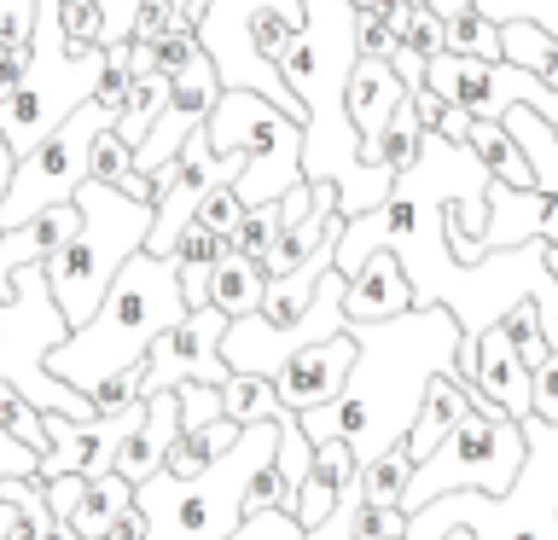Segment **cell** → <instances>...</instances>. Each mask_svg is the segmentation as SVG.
<instances>
[{"label": "cell", "instance_id": "cell-1", "mask_svg": "<svg viewBox=\"0 0 558 540\" xmlns=\"http://www.w3.org/2000/svg\"><path fill=\"white\" fill-rule=\"evenodd\" d=\"M355 331V366H349V383L338 390V401L326 407L296 413L308 430V442H338L355 447V459L366 465L373 453L408 442L418 401H425V383L436 372L453 378V348H460V320L442 303L408 308L396 320L378 326H349Z\"/></svg>", "mask_w": 558, "mask_h": 540}, {"label": "cell", "instance_id": "cell-2", "mask_svg": "<svg viewBox=\"0 0 558 540\" xmlns=\"http://www.w3.org/2000/svg\"><path fill=\"white\" fill-rule=\"evenodd\" d=\"M181 320H186V296H181V273H174V261L151 256V250H134L117 268L105 303L94 308V320L76 326L47 355V372L87 395L94 383L140 366V360H146V348L163 338L169 326H181Z\"/></svg>", "mask_w": 558, "mask_h": 540}, {"label": "cell", "instance_id": "cell-3", "mask_svg": "<svg viewBox=\"0 0 558 540\" xmlns=\"http://www.w3.org/2000/svg\"><path fill=\"white\" fill-rule=\"evenodd\" d=\"M279 447V418L244 425L239 442L204 465L198 477H169L157 470L134 488V505L146 512V540H227L244 517V482L256 465H268Z\"/></svg>", "mask_w": 558, "mask_h": 540}, {"label": "cell", "instance_id": "cell-4", "mask_svg": "<svg viewBox=\"0 0 558 540\" xmlns=\"http://www.w3.org/2000/svg\"><path fill=\"white\" fill-rule=\"evenodd\" d=\"M523 470L506 494H442L408 517V540L471 529V540H558V425L523 418Z\"/></svg>", "mask_w": 558, "mask_h": 540}, {"label": "cell", "instance_id": "cell-5", "mask_svg": "<svg viewBox=\"0 0 558 540\" xmlns=\"http://www.w3.org/2000/svg\"><path fill=\"white\" fill-rule=\"evenodd\" d=\"M76 209H82L76 238H64V250L52 261H41V268H47V291H52V303H59L70 331L94 320V308L105 303L117 268L134 250H146V233H151V204L122 198L117 186L82 181L76 186Z\"/></svg>", "mask_w": 558, "mask_h": 540}, {"label": "cell", "instance_id": "cell-6", "mask_svg": "<svg viewBox=\"0 0 558 540\" xmlns=\"http://www.w3.org/2000/svg\"><path fill=\"white\" fill-rule=\"evenodd\" d=\"M70 338L59 303L47 291V268L12 273V303H0V383H12L24 401H35L41 413H64V418H94V401L82 390H70L47 372V355Z\"/></svg>", "mask_w": 558, "mask_h": 540}, {"label": "cell", "instance_id": "cell-7", "mask_svg": "<svg viewBox=\"0 0 558 540\" xmlns=\"http://www.w3.org/2000/svg\"><path fill=\"white\" fill-rule=\"evenodd\" d=\"M204 134L221 157L244 151V174L233 181V192L251 204H274L303 181V122L279 116L262 94L244 87H221L216 111L204 116Z\"/></svg>", "mask_w": 558, "mask_h": 540}, {"label": "cell", "instance_id": "cell-8", "mask_svg": "<svg viewBox=\"0 0 558 540\" xmlns=\"http://www.w3.org/2000/svg\"><path fill=\"white\" fill-rule=\"evenodd\" d=\"M523 425L518 418H488V413H465L453 435L442 447L430 453V459L413 465V482L408 494H401V512H425L430 500L442 494H506V488L518 482L523 470Z\"/></svg>", "mask_w": 558, "mask_h": 540}, {"label": "cell", "instance_id": "cell-9", "mask_svg": "<svg viewBox=\"0 0 558 540\" xmlns=\"http://www.w3.org/2000/svg\"><path fill=\"white\" fill-rule=\"evenodd\" d=\"M105 128H117V111L82 99L41 146L17 157L12 186H7V198H0V233H7V226H24L29 216H41L52 204H76V186L87 181V151H94V139Z\"/></svg>", "mask_w": 558, "mask_h": 540}, {"label": "cell", "instance_id": "cell-10", "mask_svg": "<svg viewBox=\"0 0 558 540\" xmlns=\"http://www.w3.org/2000/svg\"><path fill=\"white\" fill-rule=\"evenodd\" d=\"M221 338H227V314L221 308H186L181 326H169L163 338L146 348L140 366V401L181 390V383H227L233 366L221 360Z\"/></svg>", "mask_w": 558, "mask_h": 540}, {"label": "cell", "instance_id": "cell-11", "mask_svg": "<svg viewBox=\"0 0 558 540\" xmlns=\"http://www.w3.org/2000/svg\"><path fill=\"white\" fill-rule=\"evenodd\" d=\"M47 425V453H41V470L35 477H64V470H82V477H105L117 470V453L122 442L146 425V401L122 407L111 418H64V413H41Z\"/></svg>", "mask_w": 558, "mask_h": 540}, {"label": "cell", "instance_id": "cell-12", "mask_svg": "<svg viewBox=\"0 0 558 540\" xmlns=\"http://www.w3.org/2000/svg\"><path fill=\"white\" fill-rule=\"evenodd\" d=\"M349 366H355V331H338L326 343H308L274 372V390L291 413H308V407H326L338 401V390L349 383Z\"/></svg>", "mask_w": 558, "mask_h": 540}, {"label": "cell", "instance_id": "cell-13", "mask_svg": "<svg viewBox=\"0 0 558 540\" xmlns=\"http://www.w3.org/2000/svg\"><path fill=\"white\" fill-rule=\"evenodd\" d=\"M408 308H418V303H413V279H408L396 250H373L355 273H349V285H343L349 326H378V320H396V314H408Z\"/></svg>", "mask_w": 558, "mask_h": 540}, {"label": "cell", "instance_id": "cell-14", "mask_svg": "<svg viewBox=\"0 0 558 540\" xmlns=\"http://www.w3.org/2000/svg\"><path fill=\"white\" fill-rule=\"evenodd\" d=\"M547 204L553 198H541V192H512V186L488 181V221H483V233L471 238V250H465L460 268H477L488 250H512V244H523V238H541V226H547Z\"/></svg>", "mask_w": 558, "mask_h": 540}, {"label": "cell", "instance_id": "cell-15", "mask_svg": "<svg viewBox=\"0 0 558 540\" xmlns=\"http://www.w3.org/2000/svg\"><path fill=\"white\" fill-rule=\"evenodd\" d=\"M477 390L495 401L506 418H518V425L530 418V366L518 360V348L500 326L477 331Z\"/></svg>", "mask_w": 558, "mask_h": 540}, {"label": "cell", "instance_id": "cell-16", "mask_svg": "<svg viewBox=\"0 0 558 540\" xmlns=\"http://www.w3.org/2000/svg\"><path fill=\"white\" fill-rule=\"evenodd\" d=\"M174 442H181V401H174V390L146 395V425H140L129 442H122L117 470L140 488L146 477H157V470H163V459H169Z\"/></svg>", "mask_w": 558, "mask_h": 540}, {"label": "cell", "instance_id": "cell-17", "mask_svg": "<svg viewBox=\"0 0 558 540\" xmlns=\"http://www.w3.org/2000/svg\"><path fill=\"white\" fill-rule=\"evenodd\" d=\"M401 76L390 70V59H355V70H349V122H355V134H361V146H373V139L384 134V122H390V111L401 105Z\"/></svg>", "mask_w": 558, "mask_h": 540}, {"label": "cell", "instance_id": "cell-18", "mask_svg": "<svg viewBox=\"0 0 558 540\" xmlns=\"http://www.w3.org/2000/svg\"><path fill=\"white\" fill-rule=\"evenodd\" d=\"M425 122H418V111H413V99L401 94V105L390 111V122H384V134L373 139V146H361V163L366 169H384V174H408L413 163H418V151H425Z\"/></svg>", "mask_w": 558, "mask_h": 540}, {"label": "cell", "instance_id": "cell-19", "mask_svg": "<svg viewBox=\"0 0 558 540\" xmlns=\"http://www.w3.org/2000/svg\"><path fill=\"white\" fill-rule=\"evenodd\" d=\"M262 291H268V273H262L256 256L227 250L216 268H209V308H221L227 320H244V314L262 308Z\"/></svg>", "mask_w": 558, "mask_h": 540}, {"label": "cell", "instance_id": "cell-20", "mask_svg": "<svg viewBox=\"0 0 558 540\" xmlns=\"http://www.w3.org/2000/svg\"><path fill=\"white\" fill-rule=\"evenodd\" d=\"M465 146H471V157H477V163L488 169V181H500V186H512V192H535V174H530V163H523V151L512 146V134H506L500 122L471 116Z\"/></svg>", "mask_w": 558, "mask_h": 540}, {"label": "cell", "instance_id": "cell-21", "mask_svg": "<svg viewBox=\"0 0 558 540\" xmlns=\"http://www.w3.org/2000/svg\"><path fill=\"white\" fill-rule=\"evenodd\" d=\"M129 505H134V482L122 477V470H105V477L87 482V494L76 505V517H70V529H76V540H105Z\"/></svg>", "mask_w": 558, "mask_h": 540}, {"label": "cell", "instance_id": "cell-22", "mask_svg": "<svg viewBox=\"0 0 558 540\" xmlns=\"http://www.w3.org/2000/svg\"><path fill=\"white\" fill-rule=\"evenodd\" d=\"M500 64H518L547 82L558 70V35H547L535 17H500Z\"/></svg>", "mask_w": 558, "mask_h": 540}, {"label": "cell", "instance_id": "cell-23", "mask_svg": "<svg viewBox=\"0 0 558 540\" xmlns=\"http://www.w3.org/2000/svg\"><path fill=\"white\" fill-rule=\"evenodd\" d=\"M239 430L244 425H233V418H216V425H204V430H181V442L169 447L163 470H169V477H198L204 465H216L221 453L239 442Z\"/></svg>", "mask_w": 558, "mask_h": 540}, {"label": "cell", "instance_id": "cell-24", "mask_svg": "<svg viewBox=\"0 0 558 540\" xmlns=\"http://www.w3.org/2000/svg\"><path fill=\"white\" fill-rule=\"evenodd\" d=\"M286 401H279L274 378H256V372H227L221 383V418L233 425H262V418H279Z\"/></svg>", "mask_w": 558, "mask_h": 540}, {"label": "cell", "instance_id": "cell-25", "mask_svg": "<svg viewBox=\"0 0 558 540\" xmlns=\"http://www.w3.org/2000/svg\"><path fill=\"white\" fill-rule=\"evenodd\" d=\"M163 105H169V76H163V70H151V76H134L129 105L117 111V134L140 151V146H146V134H151V122L163 116Z\"/></svg>", "mask_w": 558, "mask_h": 540}, {"label": "cell", "instance_id": "cell-26", "mask_svg": "<svg viewBox=\"0 0 558 540\" xmlns=\"http://www.w3.org/2000/svg\"><path fill=\"white\" fill-rule=\"evenodd\" d=\"M442 24H448V47H442V52L500 64V17H488L483 7H460V12H448Z\"/></svg>", "mask_w": 558, "mask_h": 540}, {"label": "cell", "instance_id": "cell-27", "mask_svg": "<svg viewBox=\"0 0 558 540\" xmlns=\"http://www.w3.org/2000/svg\"><path fill=\"white\" fill-rule=\"evenodd\" d=\"M408 482H413V453L408 447H384V453H373V459L361 465V500L366 505H401V494H408Z\"/></svg>", "mask_w": 558, "mask_h": 540}, {"label": "cell", "instance_id": "cell-28", "mask_svg": "<svg viewBox=\"0 0 558 540\" xmlns=\"http://www.w3.org/2000/svg\"><path fill=\"white\" fill-rule=\"evenodd\" d=\"M500 331H506V338H512V348H518V360L530 366V372H535V366H541V360L553 355L547 331H541V303H535V296H518V303L506 308V320H500Z\"/></svg>", "mask_w": 558, "mask_h": 540}, {"label": "cell", "instance_id": "cell-29", "mask_svg": "<svg viewBox=\"0 0 558 540\" xmlns=\"http://www.w3.org/2000/svg\"><path fill=\"white\" fill-rule=\"evenodd\" d=\"M279 233H286V216H279V198L274 204H251L244 209V221L233 226V238H227V250H239V256H268L274 244H279Z\"/></svg>", "mask_w": 558, "mask_h": 540}, {"label": "cell", "instance_id": "cell-30", "mask_svg": "<svg viewBox=\"0 0 558 540\" xmlns=\"http://www.w3.org/2000/svg\"><path fill=\"white\" fill-rule=\"evenodd\" d=\"M0 430L7 435H17V442H24L35 459H41L47 453V425H41V407H35V401H24L12 390V383H0Z\"/></svg>", "mask_w": 558, "mask_h": 540}, {"label": "cell", "instance_id": "cell-31", "mask_svg": "<svg viewBox=\"0 0 558 540\" xmlns=\"http://www.w3.org/2000/svg\"><path fill=\"white\" fill-rule=\"evenodd\" d=\"M122 174H134V146H129L117 128H105V134L94 139V151H87V181L117 186Z\"/></svg>", "mask_w": 558, "mask_h": 540}, {"label": "cell", "instance_id": "cell-32", "mask_svg": "<svg viewBox=\"0 0 558 540\" xmlns=\"http://www.w3.org/2000/svg\"><path fill=\"white\" fill-rule=\"evenodd\" d=\"M227 540H308V529L296 523V512H279L274 505V512H244Z\"/></svg>", "mask_w": 558, "mask_h": 540}, {"label": "cell", "instance_id": "cell-33", "mask_svg": "<svg viewBox=\"0 0 558 540\" xmlns=\"http://www.w3.org/2000/svg\"><path fill=\"white\" fill-rule=\"evenodd\" d=\"M198 226H209V233H221V238H233V226L244 221V198L233 192V181H221V186H209V198L198 204V216H192Z\"/></svg>", "mask_w": 558, "mask_h": 540}, {"label": "cell", "instance_id": "cell-34", "mask_svg": "<svg viewBox=\"0 0 558 540\" xmlns=\"http://www.w3.org/2000/svg\"><path fill=\"white\" fill-rule=\"evenodd\" d=\"M59 29H64V41H76V47H105L99 41L105 35L99 0H59Z\"/></svg>", "mask_w": 558, "mask_h": 540}, {"label": "cell", "instance_id": "cell-35", "mask_svg": "<svg viewBox=\"0 0 558 540\" xmlns=\"http://www.w3.org/2000/svg\"><path fill=\"white\" fill-rule=\"evenodd\" d=\"M174 401H181V430H204L221 418V383H181Z\"/></svg>", "mask_w": 558, "mask_h": 540}, {"label": "cell", "instance_id": "cell-36", "mask_svg": "<svg viewBox=\"0 0 558 540\" xmlns=\"http://www.w3.org/2000/svg\"><path fill=\"white\" fill-rule=\"evenodd\" d=\"M401 47L408 52H418V59H436V52L448 47V24H442V12L436 7H413V24H408V35H401Z\"/></svg>", "mask_w": 558, "mask_h": 540}, {"label": "cell", "instance_id": "cell-37", "mask_svg": "<svg viewBox=\"0 0 558 540\" xmlns=\"http://www.w3.org/2000/svg\"><path fill=\"white\" fill-rule=\"evenodd\" d=\"M146 366V360H140ZM140 366H129V372H117V378H105V383H94L87 390V401H94V418H111V413H122V407H134L140 401Z\"/></svg>", "mask_w": 558, "mask_h": 540}, {"label": "cell", "instance_id": "cell-38", "mask_svg": "<svg viewBox=\"0 0 558 540\" xmlns=\"http://www.w3.org/2000/svg\"><path fill=\"white\" fill-rule=\"evenodd\" d=\"M530 418H547V425H558V348L530 372Z\"/></svg>", "mask_w": 558, "mask_h": 540}, {"label": "cell", "instance_id": "cell-39", "mask_svg": "<svg viewBox=\"0 0 558 540\" xmlns=\"http://www.w3.org/2000/svg\"><path fill=\"white\" fill-rule=\"evenodd\" d=\"M87 482H94V477H82V470H64V477H47L41 488H47V505H52V517H59V523H70V517H76V505H82V494H87Z\"/></svg>", "mask_w": 558, "mask_h": 540}, {"label": "cell", "instance_id": "cell-40", "mask_svg": "<svg viewBox=\"0 0 558 540\" xmlns=\"http://www.w3.org/2000/svg\"><path fill=\"white\" fill-rule=\"evenodd\" d=\"M0 41H35V0H0Z\"/></svg>", "mask_w": 558, "mask_h": 540}, {"label": "cell", "instance_id": "cell-41", "mask_svg": "<svg viewBox=\"0 0 558 540\" xmlns=\"http://www.w3.org/2000/svg\"><path fill=\"white\" fill-rule=\"evenodd\" d=\"M134 7H140V0H99V12H105V35H99V41H105V47H122V41H129Z\"/></svg>", "mask_w": 558, "mask_h": 540}, {"label": "cell", "instance_id": "cell-42", "mask_svg": "<svg viewBox=\"0 0 558 540\" xmlns=\"http://www.w3.org/2000/svg\"><path fill=\"white\" fill-rule=\"evenodd\" d=\"M408 99H413V111H418V122H425V128H436V122H442V111H448V99L436 94L430 82H425V87H408Z\"/></svg>", "mask_w": 558, "mask_h": 540}, {"label": "cell", "instance_id": "cell-43", "mask_svg": "<svg viewBox=\"0 0 558 540\" xmlns=\"http://www.w3.org/2000/svg\"><path fill=\"white\" fill-rule=\"evenodd\" d=\"M430 134H442L448 146H465V134H471V111H465V105H448V111H442V122H436Z\"/></svg>", "mask_w": 558, "mask_h": 540}, {"label": "cell", "instance_id": "cell-44", "mask_svg": "<svg viewBox=\"0 0 558 540\" xmlns=\"http://www.w3.org/2000/svg\"><path fill=\"white\" fill-rule=\"evenodd\" d=\"M390 70L401 76V87H425V59H418V52L396 47V52H390Z\"/></svg>", "mask_w": 558, "mask_h": 540}, {"label": "cell", "instance_id": "cell-45", "mask_svg": "<svg viewBox=\"0 0 558 540\" xmlns=\"http://www.w3.org/2000/svg\"><path fill=\"white\" fill-rule=\"evenodd\" d=\"M105 540H146V512H140V505H129V512L117 517V529L105 535Z\"/></svg>", "mask_w": 558, "mask_h": 540}, {"label": "cell", "instance_id": "cell-46", "mask_svg": "<svg viewBox=\"0 0 558 540\" xmlns=\"http://www.w3.org/2000/svg\"><path fill=\"white\" fill-rule=\"evenodd\" d=\"M12 169H17V157H12L7 139H0V198H7V186H12Z\"/></svg>", "mask_w": 558, "mask_h": 540}, {"label": "cell", "instance_id": "cell-47", "mask_svg": "<svg viewBox=\"0 0 558 540\" xmlns=\"http://www.w3.org/2000/svg\"><path fill=\"white\" fill-rule=\"evenodd\" d=\"M541 268H547V279L558 285V244H547V238H541Z\"/></svg>", "mask_w": 558, "mask_h": 540}, {"label": "cell", "instance_id": "cell-48", "mask_svg": "<svg viewBox=\"0 0 558 540\" xmlns=\"http://www.w3.org/2000/svg\"><path fill=\"white\" fill-rule=\"evenodd\" d=\"M204 12H209V0H181V17H186V24H198Z\"/></svg>", "mask_w": 558, "mask_h": 540}, {"label": "cell", "instance_id": "cell-49", "mask_svg": "<svg viewBox=\"0 0 558 540\" xmlns=\"http://www.w3.org/2000/svg\"><path fill=\"white\" fill-rule=\"evenodd\" d=\"M460 7H477V0H436V12H442V17H448V12H460Z\"/></svg>", "mask_w": 558, "mask_h": 540}, {"label": "cell", "instance_id": "cell-50", "mask_svg": "<svg viewBox=\"0 0 558 540\" xmlns=\"http://www.w3.org/2000/svg\"><path fill=\"white\" fill-rule=\"evenodd\" d=\"M408 7H436V0H408Z\"/></svg>", "mask_w": 558, "mask_h": 540}, {"label": "cell", "instance_id": "cell-51", "mask_svg": "<svg viewBox=\"0 0 558 540\" xmlns=\"http://www.w3.org/2000/svg\"><path fill=\"white\" fill-rule=\"evenodd\" d=\"M0 52H7V41H0Z\"/></svg>", "mask_w": 558, "mask_h": 540}, {"label": "cell", "instance_id": "cell-52", "mask_svg": "<svg viewBox=\"0 0 558 540\" xmlns=\"http://www.w3.org/2000/svg\"><path fill=\"white\" fill-rule=\"evenodd\" d=\"M401 540H408V535H401Z\"/></svg>", "mask_w": 558, "mask_h": 540}]
</instances>
